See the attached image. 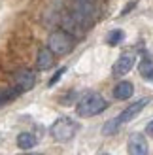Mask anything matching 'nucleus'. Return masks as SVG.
I'll use <instances>...</instances> for the list:
<instances>
[{"mask_svg":"<svg viewBox=\"0 0 153 155\" xmlns=\"http://www.w3.org/2000/svg\"><path fill=\"white\" fill-rule=\"evenodd\" d=\"M134 63H136V55H134V53H131V51L123 53V55L116 61V64H113V68H112L113 76H125V74H129L132 70Z\"/></svg>","mask_w":153,"mask_h":155,"instance_id":"39448f33","label":"nucleus"},{"mask_svg":"<svg viewBox=\"0 0 153 155\" xmlns=\"http://www.w3.org/2000/svg\"><path fill=\"white\" fill-rule=\"evenodd\" d=\"M108 108V102L104 100L102 95L98 93H87L85 97L80 98L78 106H76V114L80 117H93V115H98L100 112H104Z\"/></svg>","mask_w":153,"mask_h":155,"instance_id":"f257e3e1","label":"nucleus"},{"mask_svg":"<svg viewBox=\"0 0 153 155\" xmlns=\"http://www.w3.org/2000/svg\"><path fill=\"white\" fill-rule=\"evenodd\" d=\"M55 63V59H53V51L49 48H42L38 51V57H36V68L38 70H49Z\"/></svg>","mask_w":153,"mask_h":155,"instance_id":"6e6552de","label":"nucleus"},{"mask_svg":"<svg viewBox=\"0 0 153 155\" xmlns=\"http://www.w3.org/2000/svg\"><path fill=\"white\" fill-rule=\"evenodd\" d=\"M102 155H108V153H102Z\"/></svg>","mask_w":153,"mask_h":155,"instance_id":"f3484780","label":"nucleus"},{"mask_svg":"<svg viewBox=\"0 0 153 155\" xmlns=\"http://www.w3.org/2000/svg\"><path fill=\"white\" fill-rule=\"evenodd\" d=\"M78 4H95V0H76Z\"/></svg>","mask_w":153,"mask_h":155,"instance_id":"dca6fc26","label":"nucleus"},{"mask_svg":"<svg viewBox=\"0 0 153 155\" xmlns=\"http://www.w3.org/2000/svg\"><path fill=\"white\" fill-rule=\"evenodd\" d=\"M17 146L21 150H30V148H34L36 146V136L34 134H30V133H21L17 136Z\"/></svg>","mask_w":153,"mask_h":155,"instance_id":"9d476101","label":"nucleus"},{"mask_svg":"<svg viewBox=\"0 0 153 155\" xmlns=\"http://www.w3.org/2000/svg\"><path fill=\"white\" fill-rule=\"evenodd\" d=\"M146 133H148V134L153 138V121H149V123H148V127H146Z\"/></svg>","mask_w":153,"mask_h":155,"instance_id":"4468645a","label":"nucleus"},{"mask_svg":"<svg viewBox=\"0 0 153 155\" xmlns=\"http://www.w3.org/2000/svg\"><path fill=\"white\" fill-rule=\"evenodd\" d=\"M123 38H125V32L119 30V28H116V30H112V32H108V36H106V44L108 45H117V44L123 42Z\"/></svg>","mask_w":153,"mask_h":155,"instance_id":"f8f14e48","label":"nucleus"},{"mask_svg":"<svg viewBox=\"0 0 153 155\" xmlns=\"http://www.w3.org/2000/svg\"><path fill=\"white\" fill-rule=\"evenodd\" d=\"M64 72H66V68H64V66H63V68H59V70L55 72V76H53V78H51V80H49V83H47V85H49V87H51V85H55V83H57V81L60 80V76H63Z\"/></svg>","mask_w":153,"mask_h":155,"instance_id":"ddd939ff","label":"nucleus"},{"mask_svg":"<svg viewBox=\"0 0 153 155\" xmlns=\"http://www.w3.org/2000/svg\"><path fill=\"white\" fill-rule=\"evenodd\" d=\"M78 129H80V125L74 119H70V117H59L51 125L49 130H51V136L55 138L57 142H68V140H72V138L76 136Z\"/></svg>","mask_w":153,"mask_h":155,"instance_id":"f03ea898","label":"nucleus"},{"mask_svg":"<svg viewBox=\"0 0 153 155\" xmlns=\"http://www.w3.org/2000/svg\"><path fill=\"white\" fill-rule=\"evenodd\" d=\"M138 70H140V76L144 78V80H148V81H153V63L149 59H144L140 66H138Z\"/></svg>","mask_w":153,"mask_h":155,"instance_id":"9b49d317","label":"nucleus"},{"mask_svg":"<svg viewBox=\"0 0 153 155\" xmlns=\"http://www.w3.org/2000/svg\"><path fill=\"white\" fill-rule=\"evenodd\" d=\"M34 83H36V76L27 70V68H23V70H19L17 74H15V87H17L21 93H27L34 87Z\"/></svg>","mask_w":153,"mask_h":155,"instance_id":"0eeeda50","label":"nucleus"},{"mask_svg":"<svg viewBox=\"0 0 153 155\" xmlns=\"http://www.w3.org/2000/svg\"><path fill=\"white\" fill-rule=\"evenodd\" d=\"M134 93V85L131 81H119L116 87H113V97H116L117 100H127L131 98Z\"/></svg>","mask_w":153,"mask_h":155,"instance_id":"1a4fd4ad","label":"nucleus"},{"mask_svg":"<svg viewBox=\"0 0 153 155\" xmlns=\"http://www.w3.org/2000/svg\"><path fill=\"white\" fill-rule=\"evenodd\" d=\"M149 151V146L146 136L140 134V133H134L129 138V155H148Z\"/></svg>","mask_w":153,"mask_h":155,"instance_id":"423d86ee","label":"nucleus"},{"mask_svg":"<svg viewBox=\"0 0 153 155\" xmlns=\"http://www.w3.org/2000/svg\"><path fill=\"white\" fill-rule=\"evenodd\" d=\"M134 6H136V2H131V4H129V6L125 8V10H123V12H121V13H123V15H125L127 12H131V10H132V8H134Z\"/></svg>","mask_w":153,"mask_h":155,"instance_id":"2eb2a0df","label":"nucleus"},{"mask_svg":"<svg viewBox=\"0 0 153 155\" xmlns=\"http://www.w3.org/2000/svg\"><path fill=\"white\" fill-rule=\"evenodd\" d=\"M149 104V98H140V100H136V102H132L131 106H127L123 112H121L117 117H116V121H117V125L121 127L123 123H129V121H132L136 115H138L144 108H146Z\"/></svg>","mask_w":153,"mask_h":155,"instance_id":"20e7f679","label":"nucleus"},{"mask_svg":"<svg viewBox=\"0 0 153 155\" xmlns=\"http://www.w3.org/2000/svg\"><path fill=\"white\" fill-rule=\"evenodd\" d=\"M47 48L55 55H66V53H70L74 49V38L66 30H55V32L49 34Z\"/></svg>","mask_w":153,"mask_h":155,"instance_id":"7ed1b4c3","label":"nucleus"}]
</instances>
